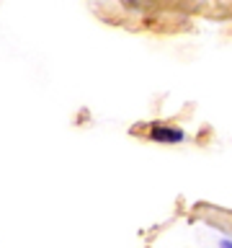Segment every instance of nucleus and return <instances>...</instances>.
<instances>
[{"label":"nucleus","mask_w":232,"mask_h":248,"mask_svg":"<svg viewBox=\"0 0 232 248\" xmlns=\"http://www.w3.org/2000/svg\"><path fill=\"white\" fill-rule=\"evenodd\" d=\"M152 140H158V142H181L183 140V132L178 127H165V124H155L152 127Z\"/></svg>","instance_id":"1"},{"label":"nucleus","mask_w":232,"mask_h":248,"mask_svg":"<svg viewBox=\"0 0 232 248\" xmlns=\"http://www.w3.org/2000/svg\"><path fill=\"white\" fill-rule=\"evenodd\" d=\"M222 248H232V243H230V240H224V243H222Z\"/></svg>","instance_id":"2"}]
</instances>
